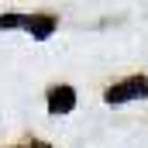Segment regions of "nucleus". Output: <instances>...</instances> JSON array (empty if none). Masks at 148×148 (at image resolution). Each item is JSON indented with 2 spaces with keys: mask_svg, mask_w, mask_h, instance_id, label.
Returning a JSON list of instances; mask_svg holds the SVG:
<instances>
[{
  "mask_svg": "<svg viewBox=\"0 0 148 148\" xmlns=\"http://www.w3.org/2000/svg\"><path fill=\"white\" fill-rule=\"evenodd\" d=\"M76 107V90L73 86H52L48 90V114H69Z\"/></svg>",
  "mask_w": 148,
  "mask_h": 148,
  "instance_id": "nucleus-2",
  "label": "nucleus"
},
{
  "mask_svg": "<svg viewBox=\"0 0 148 148\" xmlns=\"http://www.w3.org/2000/svg\"><path fill=\"white\" fill-rule=\"evenodd\" d=\"M138 97H148V76H131V79L117 83L103 93L107 103H127V100H138Z\"/></svg>",
  "mask_w": 148,
  "mask_h": 148,
  "instance_id": "nucleus-1",
  "label": "nucleus"
},
{
  "mask_svg": "<svg viewBox=\"0 0 148 148\" xmlns=\"http://www.w3.org/2000/svg\"><path fill=\"white\" fill-rule=\"evenodd\" d=\"M24 14H0V28H24Z\"/></svg>",
  "mask_w": 148,
  "mask_h": 148,
  "instance_id": "nucleus-4",
  "label": "nucleus"
},
{
  "mask_svg": "<svg viewBox=\"0 0 148 148\" xmlns=\"http://www.w3.org/2000/svg\"><path fill=\"white\" fill-rule=\"evenodd\" d=\"M24 28H28L35 38H48V35H52V28H55V17H48V14H41V17H28Z\"/></svg>",
  "mask_w": 148,
  "mask_h": 148,
  "instance_id": "nucleus-3",
  "label": "nucleus"
}]
</instances>
